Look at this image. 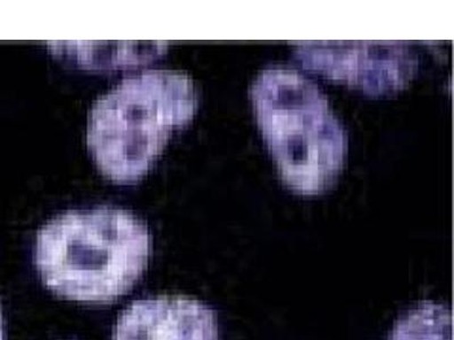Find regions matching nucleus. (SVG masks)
Instances as JSON below:
<instances>
[{"label": "nucleus", "instance_id": "obj_1", "mask_svg": "<svg viewBox=\"0 0 454 340\" xmlns=\"http://www.w3.org/2000/svg\"><path fill=\"white\" fill-rule=\"evenodd\" d=\"M152 237L135 214L117 208L74 210L36 234L35 265L50 289L105 302L131 289L147 267Z\"/></svg>", "mask_w": 454, "mask_h": 340}, {"label": "nucleus", "instance_id": "obj_2", "mask_svg": "<svg viewBox=\"0 0 454 340\" xmlns=\"http://www.w3.org/2000/svg\"><path fill=\"white\" fill-rule=\"evenodd\" d=\"M197 108L196 85L184 73L153 70L129 76L93 104L88 147L105 175L119 183L137 181Z\"/></svg>", "mask_w": 454, "mask_h": 340}, {"label": "nucleus", "instance_id": "obj_3", "mask_svg": "<svg viewBox=\"0 0 454 340\" xmlns=\"http://www.w3.org/2000/svg\"><path fill=\"white\" fill-rule=\"evenodd\" d=\"M255 116L279 174L305 196L326 191L346 161V131L324 93L305 76L270 68L250 89Z\"/></svg>", "mask_w": 454, "mask_h": 340}, {"label": "nucleus", "instance_id": "obj_4", "mask_svg": "<svg viewBox=\"0 0 454 340\" xmlns=\"http://www.w3.org/2000/svg\"><path fill=\"white\" fill-rule=\"evenodd\" d=\"M295 55L307 70L372 96L404 88L419 67L411 48L399 42H305Z\"/></svg>", "mask_w": 454, "mask_h": 340}, {"label": "nucleus", "instance_id": "obj_5", "mask_svg": "<svg viewBox=\"0 0 454 340\" xmlns=\"http://www.w3.org/2000/svg\"><path fill=\"white\" fill-rule=\"evenodd\" d=\"M114 340H220L216 313L199 299L158 295L132 302L117 319Z\"/></svg>", "mask_w": 454, "mask_h": 340}, {"label": "nucleus", "instance_id": "obj_6", "mask_svg": "<svg viewBox=\"0 0 454 340\" xmlns=\"http://www.w3.org/2000/svg\"><path fill=\"white\" fill-rule=\"evenodd\" d=\"M387 340H452L451 310L441 303H420L396 320Z\"/></svg>", "mask_w": 454, "mask_h": 340}, {"label": "nucleus", "instance_id": "obj_7", "mask_svg": "<svg viewBox=\"0 0 454 340\" xmlns=\"http://www.w3.org/2000/svg\"><path fill=\"white\" fill-rule=\"evenodd\" d=\"M0 340H5V328H4L2 309H0Z\"/></svg>", "mask_w": 454, "mask_h": 340}]
</instances>
